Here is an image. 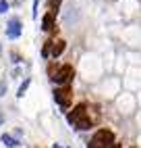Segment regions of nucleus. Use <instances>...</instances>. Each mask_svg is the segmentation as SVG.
<instances>
[{
  "instance_id": "f257e3e1",
  "label": "nucleus",
  "mask_w": 141,
  "mask_h": 148,
  "mask_svg": "<svg viewBox=\"0 0 141 148\" xmlns=\"http://www.w3.org/2000/svg\"><path fill=\"white\" fill-rule=\"evenodd\" d=\"M73 75H75V71H73V67H70V65H62V67H58L56 69V73L52 75V79L58 84V86H66L70 79H73Z\"/></svg>"
},
{
  "instance_id": "f03ea898",
  "label": "nucleus",
  "mask_w": 141,
  "mask_h": 148,
  "mask_svg": "<svg viewBox=\"0 0 141 148\" xmlns=\"http://www.w3.org/2000/svg\"><path fill=\"white\" fill-rule=\"evenodd\" d=\"M23 34V25H21V21H19L17 17H13V19H8V25H6V38H11V40H17L19 36Z\"/></svg>"
},
{
  "instance_id": "7ed1b4c3",
  "label": "nucleus",
  "mask_w": 141,
  "mask_h": 148,
  "mask_svg": "<svg viewBox=\"0 0 141 148\" xmlns=\"http://www.w3.org/2000/svg\"><path fill=\"white\" fill-rule=\"evenodd\" d=\"M70 98H73V94H70V90L64 86V88H58V90H54V100L62 106V108H68L70 104Z\"/></svg>"
},
{
  "instance_id": "20e7f679",
  "label": "nucleus",
  "mask_w": 141,
  "mask_h": 148,
  "mask_svg": "<svg viewBox=\"0 0 141 148\" xmlns=\"http://www.w3.org/2000/svg\"><path fill=\"white\" fill-rule=\"evenodd\" d=\"M85 104H79V106H75V111L73 113H68V123L70 125H77L79 121L83 119V117H87V111H85Z\"/></svg>"
},
{
  "instance_id": "39448f33",
  "label": "nucleus",
  "mask_w": 141,
  "mask_h": 148,
  "mask_svg": "<svg viewBox=\"0 0 141 148\" xmlns=\"http://www.w3.org/2000/svg\"><path fill=\"white\" fill-rule=\"evenodd\" d=\"M42 29H44V32H52V29H54V15L52 13H48L42 19Z\"/></svg>"
},
{
  "instance_id": "423d86ee",
  "label": "nucleus",
  "mask_w": 141,
  "mask_h": 148,
  "mask_svg": "<svg viewBox=\"0 0 141 148\" xmlns=\"http://www.w3.org/2000/svg\"><path fill=\"white\" fill-rule=\"evenodd\" d=\"M64 40H56L54 44H52V56L56 58V56H60V54H62V50H64Z\"/></svg>"
},
{
  "instance_id": "0eeeda50",
  "label": "nucleus",
  "mask_w": 141,
  "mask_h": 148,
  "mask_svg": "<svg viewBox=\"0 0 141 148\" xmlns=\"http://www.w3.org/2000/svg\"><path fill=\"white\" fill-rule=\"evenodd\" d=\"M75 127H77V130H81V132H85V130H89V127H92V119H89V117H83V119L79 121Z\"/></svg>"
},
{
  "instance_id": "6e6552de",
  "label": "nucleus",
  "mask_w": 141,
  "mask_h": 148,
  "mask_svg": "<svg viewBox=\"0 0 141 148\" xmlns=\"http://www.w3.org/2000/svg\"><path fill=\"white\" fill-rule=\"evenodd\" d=\"M2 142L6 144V146H17L19 144V140H17V138H13V136H8V134H2Z\"/></svg>"
},
{
  "instance_id": "1a4fd4ad",
  "label": "nucleus",
  "mask_w": 141,
  "mask_h": 148,
  "mask_svg": "<svg viewBox=\"0 0 141 148\" xmlns=\"http://www.w3.org/2000/svg\"><path fill=\"white\" fill-rule=\"evenodd\" d=\"M52 44H54V42H46V44H44V48H42V56H44V58L52 56Z\"/></svg>"
},
{
  "instance_id": "9d476101",
  "label": "nucleus",
  "mask_w": 141,
  "mask_h": 148,
  "mask_svg": "<svg viewBox=\"0 0 141 148\" xmlns=\"http://www.w3.org/2000/svg\"><path fill=\"white\" fill-rule=\"evenodd\" d=\"M27 86H29V79H25V82H23L21 86H19V92H17V96H19V98H21V96L25 94V90H27Z\"/></svg>"
},
{
  "instance_id": "9b49d317",
  "label": "nucleus",
  "mask_w": 141,
  "mask_h": 148,
  "mask_svg": "<svg viewBox=\"0 0 141 148\" xmlns=\"http://www.w3.org/2000/svg\"><path fill=\"white\" fill-rule=\"evenodd\" d=\"M8 11V2L6 0H0V13H6Z\"/></svg>"
},
{
  "instance_id": "f8f14e48",
  "label": "nucleus",
  "mask_w": 141,
  "mask_h": 148,
  "mask_svg": "<svg viewBox=\"0 0 141 148\" xmlns=\"http://www.w3.org/2000/svg\"><path fill=\"white\" fill-rule=\"evenodd\" d=\"M31 15H33V19L37 17V0H33V13Z\"/></svg>"
},
{
  "instance_id": "ddd939ff",
  "label": "nucleus",
  "mask_w": 141,
  "mask_h": 148,
  "mask_svg": "<svg viewBox=\"0 0 141 148\" xmlns=\"http://www.w3.org/2000/svg\"><path fill=\"white\" fill-rule=\"evenodd\" d=\"M4 88H6V86H4V82H2V84H0V96L4 94Z\"/></svg>"
},
{
  "instance_id": "4468645a",
  "label": "nucleus",
  "mask_w": 141,
  "mask_h": 148,
  "mask_svg": "<svg viewBox=\"0 0 141 148\" xmlns=\"http://www.w3.org/2000/svg\"><path fill=\"white\" fill-rule=\"evenodd\" d=\"M4 123V115H2V111H0V125Z\"/></svg>"
},
{
  "instance_id": "2eb2a0df",
  "label": "nucleus",
  "mask_w": 141,
  "mask_h": 148,
  "mask_svg": "<svg viewBox=\"0 0 141 148\" xmlns=\"http://www.w3.org/2000/svg\"><path fill=\"white\" fill-rule=\"evenodd\" d=\"M52 148H62V146H60V144H54V146H52Z\"/></svg>"
}]
</instances>
